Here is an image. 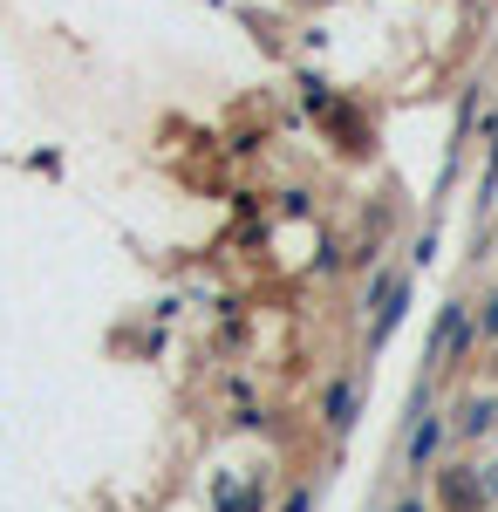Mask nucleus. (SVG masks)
Instances as JSON below:
<instances>
[{"instance_id":"obj_3","label":"nucleus","mask_w":498,"mask_h":512,"mask_svg":"<svg viewBox=\"0 0 498 512\" xmlns=\"http://www.w3.org/2000/svg\"><path fill=\"white\" fill-rule=\"evenodd\" d=\"M458 335H464V308H444V328L430 335V355H451V349H458Z\"/></svg>"},{"instance_id":"obj_4","label":"nucleus","mask_w":498,"mask_h":512,"mask_svg":"<svg viewBox=\"0 0 498 512\" xmlns=\"http://www.w3.org/2000/svg\"><path fill=\"white\" fill-rule=\"evenodd\" d=\"M219 506H226V512H253L260 499H253V485H226V492H219Z\"/></svg>"},{"instance_id":"obj_2","label":"nucleus","mask_w":498,"mask_h":512,"mask_svg":"<svg viewBox=\"0 0 498 512\" xmlns=\"http://www.w3.org/2000/svg\"><path fill=\"white\" fill-rule=\"evenodd\" d=\"M396 315H403V280L376 287V335H389V328H396Z\"/></svg>"},{"instance_id":"obj_6","label":"nucleus","mask_w":498,"mask_h":512,"mask_svg":"<svg viewBox=\"0 0 498 512\" xmlns=\"http://www.w3.org/2000/svg\"><path fill=\"white\" fill-rule=\"evenodd\" d=\"M403 512H423V506H403Z\"/></svg>"},{"instance_id":"obj_5","label":"nucleus","mask_w":498,"mask_h":512,"mask_svg":"<svg viewBox=\"0 0 498 512\" xmlns=\"http://www.w3.org/2000/svg\"><path fill=\"white\" fill-rule=\"evenodd\" d=\"M485 328H492V335H498V301H492V308H485Z\"/></svg>"},{"instance_id":"obj_1","label":"nucleus","mask_w":498,"mask_h":512,"mask_svg":"<svg viewBox=\"0 0 498 512\" xmlns=\"http://www.w3.org/2000/svg\"><path fill=\"white\" fill-rule=\"evenodd\" d=\"M444 506L478 512V506H485V478H451V485H444Z\"/></svg>"}]
</instances>
